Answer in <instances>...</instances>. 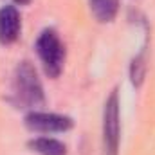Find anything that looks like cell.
Listing matches in <instances>:
<instances>
[{
	"label": "cell",
	"instance_id": "1",
	"mask_svg": "<svg viewBox=\"0 0 155 155\" xmlns=\"http://www.w3.org/2000/svg\"><path fill=\"white\" fill-rule=\"evenodd\" d=\"M11 101L20 108H35L43 103V87L36 69L29 61H22L13 76Z\"/></svg>",
	"mask_w": 155,
	"mask_h": 155
},
{
	"label": "cell",
	"instance_id": "2",
	"mask_svg": "<svg viewBox=\"0 0 155 155\" xmlns=\"http://www.w3.org/2000/svg\"><path fill=\"white\" fill-rule=\"evenodd\" d=\"M36 52L49 78H58L61 74L65 61V47L54 29H43L36 38Z\"/></svg>",
	"mask_w": 155,
	"mask_h": 155
},
{
	"label": "cell",
	"instance_id": "3",
	"mask_svg": "<svg viewBox=\"0 0 155 155\" xmlns=\"http://www.w3.org/2000/svg\"><path fill=\"white\" fill-rule=\"evenodd\" d=\"M119 92L114 88L103 108V155H119Z\"/></svg>",
	"mask_w": 155,
	"mask_h": 155
},
{
	"label": "cell",
	"instance_id": "4",
	"mask_svg": "<svg viewBox=\"0 0 155 155\" xmlns=\"http://www.w3.org/2000/svg\"><path fill=\"white\" fill-rule=\"evenodd\" d=\"M25 126L31 132L40 134H54V132H67L72 128V119L61 114H52V112H31L24 119Z\"/></svg>",
	"mask_w": 155,
	"mask_h": 155
},
{
	"label": "cell",
	"instance_id": "5",
	"mask_svg": "<svg viewBox=\"0 0 155 155\" xmlns=\"http://www.w3.org/2000/svg\"><path fill=\"white\" fill-rule=\"evenodd\" d=\"M20 13L15 5H4L0 9V43L9 45L20 35Z\"/></svg>",
	"mask_w": 155,
	"mask_h": 155
},
{
	"label": "cell",
	"instance_id": "6",
	"mask_svg": "<svg viewBox=\"0 0 155 155\" xmlns=\"http://www.w3.org/2000/svg\"><path fill=\"white\" fill-rule=\"evenodd\" d=\"M90 13L101 24L112 22L119 11V0H88Z\"/></svg>",
	"mask_w": 155,
	"mask_h": 155
},
{
	"label": "cell",
	"instance_id": "7",
	"mask_svg": "<svg viewBox=\"0 0 155 155\" xmlns=\"http://www.w3.org/2000/svg\"><path fill=\"white\" fill-rule=\"evenodd\" d=\"M29 148L40 155H67V146L52 137H35L29 141Z\"/></svg>",
	"mask_w": 155,
	"mask_h": 155
},
{
	"label": "cell",
	"instance_id": "8",
	"mask_svg": "<svg viewBox=\"0 0 155 155\" xmlns=\"http://www.w3.org/2000/svg\"><path fill=\"white\" fill-rule=\"evenodd\" d=\"M146 58H144V49L134 58V61H132V69H130V76H132V83L135 85V87H139L141 83H143V79H144V71H146Z\"/></svg>",
	"mask_w": 155,
	"mask_h": 155
}]
</instances>
